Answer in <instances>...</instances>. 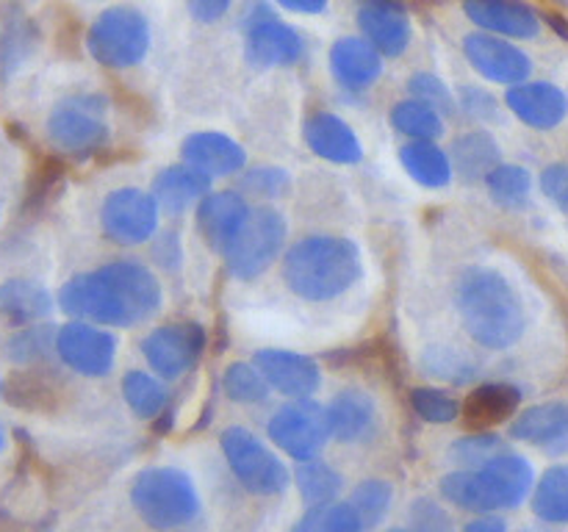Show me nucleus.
Returning a JSON list of instances; mask_svg holds the SVG:
<instances>
[{
    "instance_id": "obj_50",
    "label": "nucleus",
    "mask_w": 568,
    "mask_h": 532,
    "mask_svg": "<svg viewBox=\"0 0 568 532\" xmlns=\"http://www.w3.org/2000/svg\"><path fill=\"white\" fill-rule=\"evenodd\" d=\"M233 0H186V9L192 14V20L211 25V22H220L222 17L231 11Z\"/></svg>"
},
{
    "instance_id": "obj_43",
    "label": "nucleus",
    "mask_w": 568,
    "mask_h": 532,
    "mask_svg": "<svg viewBox=\"0 0 568 532\" xmlns=\"http://www.w3.org/2000/svg\"><path fill=\"white\" fill-rule=\"evenodd\" d=\"M55 336L59 330H53L50 325H31L28 330L17 332L6 349L14 364H39L55 349Z\"/></svg>"
},
{
    "instance_id": "obj_11",
    "label": "nucleus",
    "mask_w": 568,
    "mask_h": 532,
    "mask_svg": "<svg viewBox=\"0 0 568 532\" xmlns=\"http://www.w3.org/2000/svg\"><path fill=\"white\" fill-rule=\"evenodd\" d=\"M205 349L203 327L194 321H178V325L155 327L142 338V355L150 371L161 380L183 377L200 360Z\"/></svg>"
},
{
    "instance_id": "obj_8",
    "label": "nucleus",
    "mask_w": 568,
    "mask_h": 532,
    "mask_svg": "<svg viewBox=\"0 0 568 532\" xmlns=\"http://www.w3.org/2000/svg\"><path fill=\"white\" fill-rule=\"evenodd\" d=\"M286 233L288 225L281 211L270 208V205H258L250 211L239 236L225 249V264L231 275L239 280H253L261 272L270 269L272 260L281 255L283 244H286Z\"/></svg>"
},
{
    "instance_id": "obj_32",
    "label": "nucleus",
    "mask_w": 568,
    "mask_h": 532,
    "mask_svg": "<svg viewBox=\"0 0 568 532\" xmlns=\"http://www.w3.org/2000/svg\"><path fill=\"white\" fill-rule=\"evenodd\" d=\"M532 513L547 524H568V463L544 471L532 488Z\"/></svg>"
},
{
    "instance_id": "obj_26",
    "label": "nucleus",
    "mask_w": 568,
    "mask_h": 532,
    "mask_svg": "<svg viewBox=\"0 0 568 532\" xmlns=\"http://www.w3.org/2000/svg\"><path fill=\"white\" fill-rule=\"evenodd\" d=\"M438 488H442V497L447 502H453L460 510H469V513L491 515L503 510L497 491H494L491 480L483 469L449 471V474L442 477Z\"/></svg>"
},
{
    "instance_id": "obj_20",
    "label": "nucleus",
    "mask_w": 568,
    "mask_h": 532,
    "mask_svg": "<svg viewBox=\"0 0 568 532\" xmlns=\"http://www.w3.org/2000/svg\"><path fill=\"white\" fill-rule=\"evenodd\" d=\"M181 153L186 164L197 166L209 177L236 175V172L244 170V161H247V153H244L242 144L220 131L189 133Z\"/></svg>"
},
{
    "instance_id": "obj_10",
    "label": "nucleus",
    "mask_w": 568,
    "mask_h": 532,
    "mask_svg": "<svg viewBox=\"0 0 568 532\" xmlns=\"http://www.w3.org/2000/svg\"><path fill=\"white\" fill-rule=\"evenodd\" d=\"M100 227L105 236L122 247H136L153 238L159 227V203L142 188H116L103 200L100 208Z\"/></svg>"
},
{
    "instance_id": "obj_1",
    "label": "nucleus",
    "mask_w": 568,
    "mask_h": 532,
    "mask_svg": "<svg viewBox=\"0 0 568 532\" xmlns=\"http://www.w3.org/2000/svg\"><path fill=\"white\" fill-rule=\"evenodd\" d=\"M64 314L100 327H133L161 308L159 277L139 260H111L70 277L59 291Z\"/></svg>"
},
{
    "instance_id": "obj_21",
    "label": "nucleus",
    "mask_w": 568,
    "mask_h": 532,
    "mask_svg": "<svg viewBox=\"0 0 568 532\" xmlns=\"http://www.w3.org/2000/svg\"><path fill=\"white\" fill-rule=\"evenodd\" d=\"M303 136L305 144L331 164H358L364 158L358 133L331 111H320V114L308 116L303 125Z\"/></svg>"
},
{
    "instance_id": "obj_35",
    "label": "nucleus",
    "mask_w": 568,
    "mask_h": 532,
    "mask_svg": "<svg viewBox=\"0 0 568 532\" xmlns=\"http://www.w3.org/2000/svg\"><path fill=\"white\" fill-rule=\"evenodd\" d=\"M39 42L37 28L26 17H11L0 25V83L14 75Z\"/></svg>"
},
{
    "instance_id": "obj_23",
    "label": "nucleus",
    "mask_w": 568,
    "mask_h": 532,
    "mask_svg": "<svg viewBox=\"0 0 568 532\" xmlns=\"http://www.w3.org/2000/svg\"><path fill=\"white\" fill-rule=\"evenodd\" d=\"M510 436L549 452H564L568 449V402H544L521 410L510 421Z\"/></svg>"
},
{
    "instance_id": "obj_19",
    "label": "nucleus",
    "mask_w": 568,
    "mask_h": 532,
    "mask_svg": "<svg viewBox=\"0 0 568 532\" xmlns=\"http://www.w3.org/2000/svg\"><path fill=\"white\" fill-rule=\"evenodd\" d=\"M250 211L253 208L239 192H211L209 197H203V203L197 205V227L211 249L225 255L247 222Z\"/></svg>"
},
{
    "instance_id": "obj_14",
    "label": "nucleus",
    "mask_w": 568,
    "mask_h": 532,
    "mask_svg": "<svg viewBox=\"0 0 568 532\" xmlns=\"http://www.w3.org/2000/svg\"><path fill=\"white\" fill-rule=\"evenodd\" d=\"M253 364L264 375L266 386L288 399H311L322 382L320 364L292 349H258Z\"/></svg>"
},
{
    "instance_id": "obj_40",
    "label": "nucleus",
    "mask_w": 568,
    "mask_h": 532,
    "mask_svg": "<svg viewBox=\"0 0 568 532\" xmlns=\"http://www.w3.org/2000/svg\"><path fill=\"white\" fill-rule=\"evenodd\" d=\"M394 488L392 482L386 480H364L361 485H355L353 497H349V504L355 508V513L364 521V530H372V526L381 524L383 519L392 510Z\"/></svg>"
},
{
    "instance_id": "obj_52",
    "label": "nucleus",
    "mask_w": 568,
    "mask_h": 532,
    "mask_svg": "<svg viewBox=\"0 0 568 532\" xmlns=\"http://www.w3.org/2000/svg\"><path fill=\"white\" fill-rule=\"evenodd\" d=\"M464 532H508V524L499 515H477L475 521L464 526Z\"/></svg>"
},
{
    "instance_id": "obj_12",
    "label": "nucleus",
    "mask_w": 568,
    "mask_h": 532,
    "mask_svg": "<svg viewBox=\"0 0 568 532\" xmlns=\"http://www.w3.org/2000/svg\"><path fill=\"white\" fill-rule=\"evenodd\" d=\"M464 55L477 75L503 86H519L530 78L532 59L514 44L510 39L494 37V33L475 31L464 37Z\"/></svg>"
},
{
    "instance_id": "obj_16",
    "label": "nucleus",
    "mask_w": 568,
    "mask_h": 532,
    "mask_svg": "<svg viewBox=\"0 0 568 532\" xmlns=\"http://www.w3.org/2000/svg\"><path fill=\"white\" fill-rule=\"evenodd\" d=\"M305 55V39L297 28L286 25L277 17L247 25L244 39V59L255 70H272V66H292Z\"/></svg>"
},
{
    "instance_id": "obj_46",
    "label": "nucleus",
    "mask_w": 568,
    "mask_h": 532,
    "mask_svg": "<svg viewBox=\"0 0 568 532\" xmlns=\"http://www.w3.org/2000/svg\"><path fill=\"white\" fill-rule=\"evenodd\" d=\"M410 530L414 532H455L453 519L436 499H416L410 504Z\"/></svg>"
},
{
    "instance_id": "obj_47",
    "label": "nucleus",
    "mask_w": 568,
    "mask_h": 532,
    "mask_svg": "<svg viewBox=\"0 0 568 532\" xmlns=\"http://www.w3.org/2000/svg\"><path fill=\"white\" fill-rule=\"evenodd\" d=\"M244 188L258 197H281L288 192V172L281 166H255L244 175Z\"/></svg>"
},
{
    "instance_id": "obj_27",
    "label": "nucleus",
    "mask_w": 568,
    "mask_h": 532,
    "mask_svg": "<svg viewBox=\"0 0 568 532\" xmlns=\"http://www.w3.org/2000/svg\"><path fill=\"white\" fill-rule=\"evenodd\" d=\"M521 405V391L514 382H483L475 391L469 393V399L464 402L460 413L469 421L471 427H486L499 424V421H508L516 413V408Z\"/></svg>"
},
{
    "instance_id": "obj_28",
    "label": "nucleus",
    "mask_w": 568,
    "mask_h": 532,
    "mask_svg": "<svg viewBox=\"0 0 568 532\" xmlns=\"http://www.w3.org/2000/svg\"><path fill=\"white\" fill-rule=\"evenodd\" d=\"M53 310L48 288L28 277H11L0 283V314L14 325H37Z\"/></svg>"
},
{
    "instance_id": "obj_25",
    "label": "nucleus",
    "mask_w": 568,
    "mask_h": 532,
    "mask_svg": "<svg viewBox=\"0 0 568 532\" xmlns=\"http://www.w3.org/2000/svg\"><path fill=\"white\" fill-rule=\"evenodd\" d=\"M327 413V430L331 438L338 443H358L375 430L377 410L375 399L358 388H347V391L336 393L333 402L325 408Z\"/></svg>"
},
{
    "instance_id": "obj_33",
    "label": "nucleus",
    "mask_w": 568,
    "mask_h": 532,
    "mask_svg": "<svg viewBox=\"0 0 568 532\" xmlns=\"http://www.w3.org/2000/svg\"><path fill=\"white\" fill-rule=\"evenodd\" d=\"M294 485H297L300 497H303V502L308 508H320V504L336 502V497L344 488V480L331 463L314 458L297 466V471H294Z\"/></svg>"
},
{
    "instance_id": "obj_7",
    "label": "nucleus",
    "mask_w": 568,
    "mask_h": 532,
    "mask_svg": "<svg viewBox=\"0 0 568 532\" xmlns=\"http://www.w3.org/2000/svg\"><path fill=\"white\" fill-rule=\"evenodd\" d=\"M222 452L239 485L253 497H277L288 488V469L277 454L261 443L247 427H227L222 432Z\"/></svg>"
},
{
    "instance_id": "obj_51",
    "label": "nucleus",
    "mask_w": 568,
    "mask_h": 532,
    "mask_svg": "<svg viewBox=\"0 0 568 532\" xmlns=\"http://www.w3.org/2000/svg\"><path fill=\"white\" fill-rule=\"evenodd\" d=\"M327 3L331 0H277V6L294 11V14H320V11L327 9Z\"/></svg>"
},
{
    "instance_id": "obj_4",
    "label": "nucleus",
    "mask_w": 568,
    "mask_h": 532,
    "mask_svg": "<svg viewBox=\"0 0 568 532\" xmlns=\"http://www.w3.org/2000/svg\"><path fill=\"white\" fill-rule=\"evenodd\" d=\"M131 504L153 530H181L200 515V493L192 477L175 466L139 471L131 485Z\"/></svg>"
},
{
    "instance_id": "obj_5",
    "label": "nucleus",
    "mask_w": 568,
    "mask_h": 532,
    "mask_svg": "<svg viewBox=\"0 0 568 532\" xmlns=\"http://www.w3.org/2000/svg\"><path fill=\"white\" fill-rule=\"evenodd\" d=\"M87 50L109 70H131L150 50V22L133 6H109L94 17L87 33Z\"/></svg>"
},
{
    "instance_id": "obj_39",
    "label": "nucleus",
    "mask_w": 568,
    "mask_h": 532,
    "mask_svg": "<svg viewBox=\"0 0 568 532\" xmlns=\"http://www.w3.org/2000/svg\"><path fill=\"white\" fill-rule=\"evenodd\" d=\"M222 391H225L227 399L239 405H258L264 402L266 393H270V386H266L264 375L258 371L255 364H231L222 375Z\"/></svg>"
},
{
    "instance_id": "obj_44",
    "label": "nucleus",
    "mask_w": 568,
    "mask_h": 532,
    "mask_svg": "<svg viewBox=\"0 0 568 532\" xmlns=\"http://www.w3.org/2000/svg\"><path fill=\"white\" fill-rule=\"evenodd\" d=\"M410 408L416 410L419 419H425L427 424H453L460 416L458 399L449 397L442 388L422 386L410 391Z\"/></svg>"
},
{
    "instance_id": "obj_54",
    "label": "nucleus",
    "mask_w": 568,
    "mask_h": 532,
    "mask_svg": "<svg viewBox=\"0 0 568 532\" xmlns=\"http://www.w3.org/2000/svg\"><path fill=\"white\" fill-rule=\"evenodd\" d=\"M386 532H414V530H386Z\"/></svg>"
},
{
    "instance_id": "obj_38",
    "label": "nucleus",
    "mask_w": 568,
    "mask_h": 532,
    "mask_svg": "<svg viewBox=\"0 0 568 532\" xmlns=\"http://www.w3.org/2000/svg\"><path fill=\"white\" fill-rule=\"evenodd\" d=\"M488 194L503 208H525L530 200L532 177L525 166L519 164H499L491 175L486 177Z\"/></svg>"
},
{
    "instance_id": "obj_34",
    "label": "nucleus",
    "mask_w": 568,
    "mask_h": 532,
    "mask_svg": "<svg viewBox=\"0 0 568 532\" xmlns=\"http://www.w3.org/2000/svg\"><path fill=\"white\" fill-rule=\"evenodd\" d=\"M122 399L139 419L155 421L164 413L170 393H166L164 382L159 377L148 375V371H128L122 377Z\"/></svg>"
},
{
    "instance_id": "obj_29",
    "label": "nucleus",
    "mask_w": 568,
    "mask_h": 532,
    "mask_svg": "<svg viewBox=\"0 0 568 532\" xmlns=\"http://www.w3.org/2000/svg\"><path fill=\"white\" fill-rule=\"evenodd\" d=\"M483 471L491 480L494 491H497L499 504L503 510H514L530 497V491L536 488V477H532V466L527 463V458L516 452H499L497 458L488 460L483 466Z\"/></svg>"
},
{
    "instance_id": "obj_42",
    "label": "nucleus",
    "mask_w": 568,
    "mask_h": 532,
    "mask_svg": "<svg viewBox=\"0 0 568 532\" xmlns=\"http://www.w3.org/2000/svg\"><path fill=\"white\" fill-rule=\"evenodd\" d=\"M499 452H505L503 438L494 436V432L477 430L471 432V436L458 438V441L453 443V449H449V458H453V463L460 466V469H483V466H486L488 460L497 458Z\"/></svg>"
},
{
    "instance_id": "obj_36",
    "label": "nucleus",
    "mask_w": 568,
    "mask_h": 532,
    "mask_svg": "<svg viewBox=\"0 0 568 532\" xmlns=\"http://www.w3.org/2000/svg\"><path fill=\"white\" fill-rule=\"evenodd\" d=\"M388 120H392L394 131L408 136L410 142H436L444 133L442 114L414 98L399 100L392 109V114H388Z\"/></svg>"
},
{
    "instance_id": "obj_18",
    "label": "nucleus",
    "mask_w": 568,
    "mask_h": 532,
    "mask_svg": "<svg viewBox=\"0 0 568 532\" xmlns=\"http://www.w3.org/2000/svg\"><path fill=\"white\" fill-rule=\"evenodd\" d=\"M464 11L477 31L494 33L503 39H536L541 33V20L536 9L521 0H464Z\"/></svg>"
},
{
    "instance_id": "obj_15",
    "label": "nucleus",
    "mask_w": 568,
    "mask_h": 532,
    "mask_svg": "<svg viewBox=\"0 0 568 532\" xmlns=\"http://www.w3.org/2000/svg\"><path fill=\"white\" fill-rule=\"evenodd\" d=\"M358 28L381 55H403L414 39L410 17L399 0H361Z\"/></svg>"
},
{
    "instance_id": "obj_49",
    "label": "nucleus",
    "mask_w": 568,
    "mask_h": 532,
    "mask_svg": "<svg viewBox=\"0 0 568 532\" xmlns=\"http://www.w3.org/2000/svg\"><path fill=\"white\" fill-rule=\"evenodd\" d=\"M541 192L560 211H568V164H549L541 172Z\"/></svg>"
},
{
    "instance_id": "obj_41",
    "label": "nucleus",
    "mask_w": 568,
    "mask_h": 532,
    "mask_svg": "<svg viewBox=\"0 0 568 532\" xmlns=\"http://www.w3.org/2000/svg\"><path fill=\"white\" fill-rule=\"evenodd\" d=\"M422 366L427 375L442 377L449 382H469L477 375V364L466 352L453 347H430L422 355Z\"/></svg>"
},
{
    "instance_id": "obj_2",
    "label": "nucleus",
    "mask_w": 568,
    "mask_h": 532,
    "mask_svg": "<svg viewBox=\"0 0 568 532\" xmlns=\"http://www.w3.org/2000/svg\"><path fill=\"white\" fill-rule=\"evenodd\" d=\"M464 330L486 349H508L525 336L527 314L519 291L503 272L469 266L455 286Z\"/></svg>"
},
{
    "instance_id": "obj_9",
    "label": "nucleus",
    "mask_w": 568,
    "mask_h": 532,
    "mask_svg": "<svg viewBox=\"0 0 568 532\" xmlns=\"http://www.w3.org/2000/svg\"><path fill=\"white\" fill-rule=\"evenodd\" d=\"M266 432L277 449H283L288 458L300 460V463L320 458L331 438L327 413L316 399H292V402L281 405L270 419Z\"/></svg>"
},
{
    "instance_id": "obj_24",
    "label": "nucleus",
    "mask_w": 568,
    "mask_h": 532,
    "mask_svg": "<svg viewBox=\"0 0 568 532\" xmlns=\"http://www.w3.org/2000/svg\"><path fill=\"white\" fill-rule=\"evenodd\" d=\"M211 181L205 172H200L192 164H172L166 170H161L153 181V197L159 203V208H164L166 214H183L192 205L203 203V197L211 194Z\"/></svg>"
},
{
    "instance_id": "obj_48",
    "label": "nucleus",
    "mask_w": 568,
    "mask_h": 532,
    "mask_svg": "<svg viewBox=\"0 0 568 532\" xmlns=\"http://www.w3.org/2000/svg\"><path fill=\"white\" fill-rule=\"evenodd\" d=\"M458 109L466 111V116L480 122H499L503 120V109H499L497 98L480 86H466L458 98Z\"/></svg>"
},
{
    "instance_id": "obj_31",
    "label": "nucleus",
    "mask_w": 568,
    "mask_h": 532,
    "mask_svg": "<svg viewBox=\"0 0 568 532\" xmlns=\"http://www.w3.org/2000/svg\"><path fill=\"white\" fill-rule=\"evenodd\" d=\"M399 164L419 186L444 188L453 181V158L436 142H408L399 147Z\"/></svg>"
},
{
    "instance_id": "obj_37",
    "label": "nucleus",
    "mask_w": 568,
    "mask_h": 532,
    "mask_svg": "<svg viewBox=\"0 0 568 532\" xmlns=\"http://www.w3.org/2000/svg\"><path fill=\"white\" fill-rule=\"evenodd\" d=\"M292 532H364V521L349 502H327L305 510Z\"/></svg>"
},
{
    "instance_id": "obj_53",
    "label": "nucleus",
    "mask_w": 568,
    "mask_h": 532,
    "mask_svg": "<svg viewBox=\"0 0 568 532\" xmlns=\"http://www.w3.org/2000/svg\"><path fill=\"white\" fill-rule=\"evenodd\" d=\"M6 449V432H3V427H0V452H3Z\"/></svg>"
},
{
    "instance_id": "obj_3",
    "label": "nucleus",
    "mask_w": 568,
    "mask_h": 532,
    "mask_svg": "<svg viewBox=\"0 0 568 532\" xmlns=\"http://www.w3.org/2000/svg\"><path fill=\"white\" fill-rule=\"evenodd\" d=\"M364 272L358 244L342 236H308L292 244L283 258L288 291L305 303H327L358 283Z\"/></svg>"
},
{
    "instance_id": "obj_22",
    "label": "nucleus",
    "mask_w": 568,
    "mask_h": 532,
    "mask_svg": "<svg viewBox=\"0 0 568 532\" xmlns=\"http://www.w3.org/2000/svg\"><path fill=\"white\" fill-rule=\"evenodd\" d=\"M331 72L349 92H364L383 75V55L364 37H342L331 48Z\"/></svg>"
},
{
    "instance_id": "obj_30",
    "label": "nucleus",
    "mask_w": 568,
    "mask_h": 532,
    "mask_svg": "<svg viewBox=\"0 0 568 532\" xmlns=\"http://www.w3.org/2000/svg\"><path fill=\"white\" fill-rule=\"evenodd\" d=\"M499 155H503V150L491 133L471 131L455 139L449 158H453V170H458L460 177H466V181H480L483 177L486 181L499 166Z\"/></svg>"
},
{
    "instance_id": "obj_17",
    "label": "nucleus",
    "mask_w": 568,
    "mask_h": 532,
    "mask_svg": "<svg viewBox=\"0 0 568 532\" xmlns=\"http://www.w3.org/2000/svg\"><path fill=\"white\" fill-rule=\"evenodd\" d=\"M505 105L516 120L536 131H552L568 116V98L560 86L549 81H525L510 86Z\"/></svg>"
},
{
    "instance_id": "obj_6",
    "label": "nucleus",
    "mask_w": 568,
    "mask_h": 532,
    "mask_svg": "<svg viewBox=\"0 0 568 532\" xmlns=\"http://www.w3.org/2000/svg\"><path fill=\"white\" fill-rule=\"evenodd\" d=\"M109 100L103 94H70L48 116V136L55 150L70 155H89L109 142Z\"/></svg>"
},
{
    "instance_id": "obj_55",
    "label": "nucleus",
    "mask_w": 568,
    "mask_h": 532,
    "mask_svg": "<svg viewBox=\"0 0 568 532\" xmlns=\"http://www.w3.org/2000/svg\"><path fill=\"white\" fill-rule=\"evenodd\" d=\"M525 532H538V530H525Z\"/></svg>"
},
{
    "instance_id": "obj_13",
    "label": "nucleus",
    "mask_w": 568,
    "mask_h": 532,
    "mask_svg": "<svg viewBox=\"0 0 568 532\" xmlns=\"http://www.w3.org/2000/svg\"><path fill=\"white\" fill-rule=\"evenodd\" d=\"M55 355L61 364L70 366L72 371L83 377H103L109 375L114 366L116 341L109 330L92 321H70V325L59 327L55 336Z\"/></svg>"
},
{
    "instance_id": "obj_45",
    "label": "nucleus",
    "mask_w": 568,
    "mask_h": 532,
    "mask_svg": "<svg viewBox=\"0 0 568 532\" xmlns=\"http://www.w3.org/2000/svg\"><path fill=\"white\" fill-rule=\"evenodd\" d=\"M408 92L410 98L430 105V109L438 111L442 116H453L455 111H458V98H455V92L447 86L444 78L433 75V72H414V75L408 78Z\"/></svg>"
}]
</instances>
